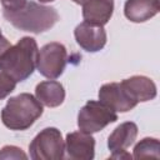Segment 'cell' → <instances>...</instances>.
<instances>
[{
    "label": "cell",
    "mask_w": 160,
    "mask_h": 160,
    "mask_svg": "<svg viewBox=\"0 0 160 160\" xmlns=\"http://www.w3.org/2000/svg\"><path fill=\"white\" fill-rule=\"evenodd\" d=\"M35 98L48 108H58L65 100V89L55 80L41 81L35 88Z\"/></svg>",
    "instance_id": "obj_14"
},
{
    "label": "cell",
    "mask_w": 160,
    "mask_h": 160,
    "mask_svg": "<svg viewBox=\"0 0 160 160\" xmlns=\"http://www.w3.org/2000/svg\"><path fill=\"white\" fill-rule=\"evenodd\" d=\"M159 10V0H126L124 5V15L132 22H145Z\"/></svg>",
    "instance_id": "obj_13"
},
{
    "label": "cell",
    "mask_w": 160,
    "mask_h": 160,
    "mask_svg": "<svg viewBox=\"0 0 160 160\" xmlns=\"http://www.w3.org/2000/svg\"><path fill=\"white\" fill-rule=\"evenodd\" d=\"M138 136V126L132 121L120 124L108 138V148L111 154L125 151L130 145L134 144Z\"/></svg>",
    "instance_id": "obj_12"
},
{
    "label": "cell",
    "mask_w": 160,
    "mask_h": 160,
    "mask_svg": "<svg viewBox=\"0 0 160 160\" xmlns=\"http://www.w3.org/2000/svg\"><path fill=\"white\" fill-rule=\"evenodd\" d=\"M2 15L14 28L32 34H40L51 29L60 18L55 8L31 0L26 1V4L18 10H2Z\"/></svg>",
    "instance_id": "obj_2"
},
{
    "label": "cell",
    "mask_w": 160,
    "mask_h": 160,
    "mask_svg": "<svg viewBox=\"0 0 160 160\" xmlns=\"http://www.w3.org/2000/svg\"><path fill=\"white\" fill-rule=\"evenodd\" d=\"M64 152L65 141L56 128L42 129L29 144V155L32 160H60Z\"/></svg>",
    "instance_id": "obj_4"
},
{
    "label": "cell",
    "mask_w": 160,
    "mask_h": 160,
    "mask_svg": "<svg viewBox=\"0 0 160 160\" xmlns=\"http://www.w3.org/2000/svg\"><path fill=\"white\" fill-rule=\"evenodd\" d=\"M65 155L70 160H92L95 156V139L81 130L72 131L65 139Z\"/></svg>",
    "instance_id": "obj_7"
},
{
    "label": "cell",
    "mask_w": 160,
    "mask_h": 160,
    "mask_svg": "<svg viewBox=\"0 0 160 160\" xmlns=\"http://www.w3.org/2000/svg\"><path fill=\"white\" fill-rule=\"evenodd\" d=\"M118 120L116 111L111 110L101 101L89 100L78 114V126L81 131L94 134L101 131L109 124Z\"/></svg>",
    "instance_id": "obj_5"
},
{
    "label": "cell",
    "mask_w": 160,
    "mask_h": 160,
    "mask_svg": "<svg viewBox=\"0 0 160 160\" xmlns=\"http://www.w3.org/2000/svg\"><path fill=\"white\" fill-rule=\"evenodd\" d=\"M16 88V81L8 74L0 71V100L10 95Z\"/></svg>",
    "instance_id": "obj_17"
},
{
    "label": "cell",
    "mask_w": 160,
    "mask_h": 160,
    "mask_svg": "<svg viewBox=\"0 0 160 160\" xmlns=\"http://www.w3.org/2000/svg\"><path fill=\"white\" fill-rule=\"evenodd\" d=\"M39 48L34 38L24 36L11 45L0 60V70L16 82L30 78L36 69Z\"/></svg>",
    "instance_id": "obj_1"
},
{
    "label": "cell",
    "mask_w": 160,
    "mask_h": 160,
    "mask_svg": "<svg viewBox=\"0 0 160 160\" xmlns=\"http://www.w3.org/2000/svg\"><path fill=\"white\" fill-rule=\"evenodd\" d=\"M10 46H11L10 41H9L2 34H0V60H1L2 55L6 52V50H8Z\"/></svg>",
    "instance_id": "obj_19"
},
{
    "label": "cell",
    "mask_w": 160,
    "mask_h": 160,
    "mask_svg": "<svg viewBox=\"0 0 160 160\" xmlns=\"http://www.w3.org/2000/svg\"><path fill=\"white\" fill-rule=\"evenodd\" d=\"M120 84L129 95V98L136 104L150 101L156 98V85L148 76L134 75L124 79L122 81H120Z\"/></svg>",
    "instance_id": "obj_10"
},
{
    "label": "cell",
    "mask_w": 160,
    "mask_h": 160,
    "mask_svg": "<svg viewBox=\"0 0 160 160\" xmlns=\"http://www.w3.org/2000/svg\"><path fill=\"white\" fill-rule=\"evenodd\" d=\"M81 6L84 21L101 26L109 22L114 12V0H82Z\"/></svg>",
    "instance_id": "obj_11"
},
{
    "label": "cell",
    "mask_w": 160,
    "mask_h": 160,
    "mask_svg": "<svg viewBox=\"0 0 160 160\" xmlns=\"http://www.w3.org/2000/svg\"><path fill=\"white\" fill-rule=\"evenodd\" d=\"M75 4H79V5H81V2H82V0H72Z\"/></svg>",
    "instance_id": "obj_21"
},
{
    "label": "cell",
    "mask_w": 160,
    "mask_h": 160,
    "mask_svg": "<svg viewBox=\"0 0 160 160\" xmlns=\"http://www.w3.org/2000/svg\"><path fill=\"white\" fill-rule=\"evenodd\" d=\"M99 101L110 108L114 111L128 112L134 109L138 104L132 101L126 91L122 89L120 82H108L104 84L99 90Z\"/></svg>",
    "instance_id": "obj_9"
},
{
    "label": "cell",
    "mask_w": 160,
    "mask_h": 160,
    "mask_svg": "<svg viewBox=\"0 0 160 160\" xmlns=\"http://www.w3.org/2000/svg\"><path fill=\"white\" fill-rule=\"evenodd\" d=\"M26 1L28 0H0L2 9L8 10V11H14V10L22 8L26 4Z\"/></svg>",
    "instance_id": "obj_18"
},
{
    "label": "cell",
    "mask_w": 160,
    "mask_h": 160,
    "mask_svg": "<svg viewBox=\"0 0 160 160\" xmlns=\"http://www.w3.org/2000/svg\"><path fill=\"white\" fill-rule=\"evenodd\" d=\"M68 64V51L66 48L61 42H49L45 44L38 55V64L36 69L38 71L50 79H58L65 70V66Z\"/></svg>",
    "instance_id": "obj_6"
},
{
    "label": "cell",
    "mask_w": 160,
    "mask_h": 160,
    "mask_svg": "<svg viewBox=\"0 0 160 160\" xmlns=\"http://www.w3.org/2000/svg\"><path fill=\"white\" fill-rule=\"evenodd\" d=\"M8 159H15V160L22 159V160H26L28 155L22 151V149L18 148V146L5 145L0 150V160H8Z\"/></svg>",
    "instance_id": "obj_16"
},
{
    "label": "cell",
    "mask_w": 160,
    "mask_h": 160,
    "mask_svg": "<svg viewBox=\"0 0 160 160\" xmlns=\"http://www.w3.org/2000/svg\"><path fill=\"white\" fill-rule=\"evenodd\" d=\"M0 34H1V30H0Z\"/></svg>",
    "instance_id": "obj_23"
},
{
    "label": "cell",
    "mask_w": 160,
    "mask_h": 160,
    "mask_svg": "<svg viewBox=\"0 0 160 160\" xmlns=\"http://www.w3.org/2000/svg\"><path fill=\"white\" fill-rule=\"evenodd\" d=\"M134 159L160 158V142L156 138H144L134 148Z\"/></svg>",
    "instance_id": "obj_15"
},
{
    "label": "cell",
    "mask_w": 160,
    "mask_h": 160,
    "mask_svg": "<svg viewBox=\"0 0 160 160\" xmlns=\"http://www.w3.org/2000/svg\"><path fill=\"white\" fill-rule=\"evenodd\" d=\"M110 158L111 159H131L132 156L125 150V151H121V152H118V154H111Z\"/></svg>",
    "instance_id": "obj_20"
},
{
    "label": "cell",
    "mask_w": 160,
    "mask_h": 160,
    "mask_svg": "<svg viewBox=\"0 0 160 160\" xmlns=\"http://www.w3.org/2000/svg\"><path fill=\"white\" fill-rule=\"evenodd\" d=\"M74 36L78 45L88 52H98L106 44V31L104 26L88 21H82L75 28Z\"/></svg>",
    "instance_id": "obj_8"
},
{
    "label": "cell",
    "mask_w": 160,
    "mask_h": 160,
    "mask_svg": "<svg viewBox=\"0 0 160 160\" xmlns=\"http://www.w3.org/2000/svg\"><path fill=\"white\" fill-rule=\"evenodd\" d=\"M42 112V104L34 95L21 92L8 100L1 110V121L10 130L22 131L29 129Z\"/></svg>",
    "instance_id": "obj_3"
},
{
    "label": "cell",
    "mask_w": 160,
    "mask_h": 160,
    "mask_svg": "<svg viewBox=\"0 0 160 160\" xmlns=\"http://www.w3.org/2000/svg\"><path fill=\"white\" fill-rule=\"evenodd\" d=\"M40 2H51V1H55V0H39Z\"/></svg>",
    "instance_id": "obj_22"
}]
</instances>
